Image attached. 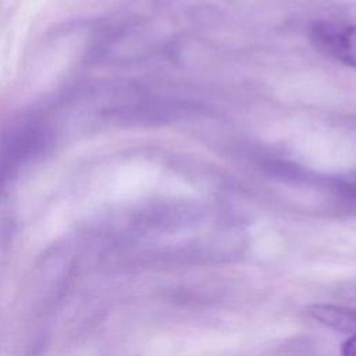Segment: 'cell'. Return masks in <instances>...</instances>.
I'll list each match as a JSON object with an SVG mask.
<instances>
[{
  "label": "cell",
  "instance_id": "obj_1",
  "mask_svg": "<svg viewBox=\"0 0 356 356\" xmlns=\"http://www.w3.org/2000/svg\"><path fill=\"white\" fill-rule=\"evenodd\" d=\"M310 40L318 51L356 70V25L317 21L310 28Z\"/></svg>",
  "mask_w": 356,
  "mask_h": 356
},
{
  "label": "cell",
  "instance_id": "obj_2",
  "mask_svg": "<svg viewBox=\"0 0 356 356\" xmlns=\"http://www.w3.org/2000/svg\"><path fill=\"white\" fill-rule=\"evenodd\" d=\"M310 316L325 325L335 330L356 332V312L331 306V305H316L310 309Z\"/></svg>",
  "mask_w": 356,
  "mask_h": 356
},
{
  "label": "cell",
  "instance_id": "obj_3",
  "mask_svg": "<svg viewBox=\"0 0 356 356\" xmlns=\"http://www.w3.org/2000/svg\"><path fill=\"white\" fill-rule=\"evenodd\" d=\"M342 356H356V335L346 339L341 348Z\"/></svg>",
  "mask_w": 356,
  "mask_h": 356
}]
</instances>
